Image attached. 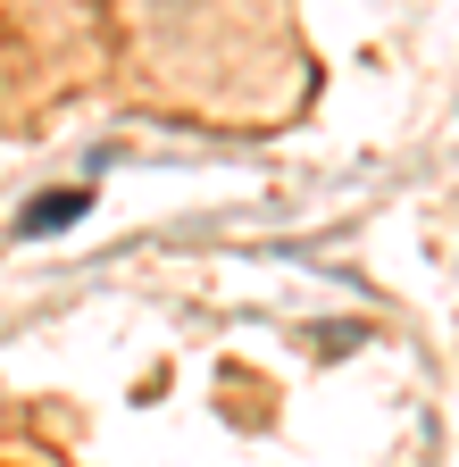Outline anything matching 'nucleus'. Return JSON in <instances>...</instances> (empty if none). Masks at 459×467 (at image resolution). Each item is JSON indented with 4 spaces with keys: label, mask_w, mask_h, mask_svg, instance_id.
Listing matches in <instances>:
<instances>
[{
    "label": "nucleus",
    "mask_w": 459,
    "mask_h": 467,
    "mask_svg": "<svg viewBox=\"0 0 459 467\" xmlns=\"http://www.w3.org/2000/svg\"><path fill=\"white\" fill-rule=\"evenodd\" d=\"M76 217H92V184H59L34 209H17V243H42V234H68Z\"/></svg>",
    "instance_id": "f257e3e1"
}]
</instances>
